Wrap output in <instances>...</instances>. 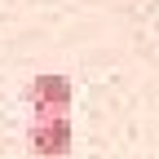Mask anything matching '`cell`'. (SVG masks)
<instances>
[{"mask_svg":"<svg viewBox=\"0 0 159 159\" xmlns=\"http://www.w3.org/2000/svg\"><path fill=\"white\" fill-rule=\"evenodd\" d=\"M27 142L40 159H62L71 150V119H31Z\"/></svg>","mask_w":159,"mask_h":159,"instance_id":"obj_2","label":"cell"},{"mask_svg":"<svg viewBox=\"0 0 159 159\" xmlns=\"http://www.w3.org/2000/svg\"><path fill=\"white\" fill-rule=\"evenodd\" d=\"M71 97H75V89H71L66 75H35L31 89H27V102H31L35 119H66Z\"/></svg>","mask_w":159,"mask_h":159,"instance_id":"obj_1","label":"cell"}]
</instances>
